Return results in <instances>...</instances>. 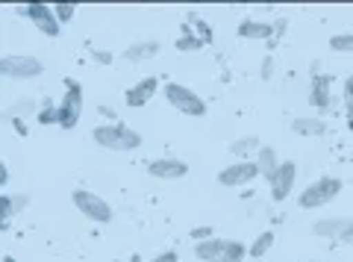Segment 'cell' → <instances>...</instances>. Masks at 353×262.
Returning <instances> with one entry per match:
<instances>
[{"label": "cell", "instance_id": "1", "mask_svg": "<svg viewBox=\"0 0 353 262\" xmlns=\"http://www.w3.org/2000/svg\"><path fill=\"white\" fill-rule=\"evenodd\" d=\"M92 139L106 150H118V154H130V150L141 148V136L132 127L112 121V124H101L92 130Z\"/></svg>", "mask_w": 353, "mask_h": 262}, {"label": "cell", "instance_id": "2", "mask_svg": "<svg viewBox=\"0 0 353 262\" xmlns=\"http://www.w3.org/2000/svg\"><path fill=\"white\" fill-rule=\"evenodd\" d=\"M341 192V180L339 177H318L315 183H309L306 189L297 198V206L301 210H321L330 201H336Z\"/></svg>", "mask_w": 353, "mask_h": 262}, {"label": "cell", "instance_id": "3", "mask_svg": "<svg viewBox=\"0 0 353 262\" xmlns=\"http://www.w3.org/2000/svg\"><path fill=\"white\" fill-rule=\"evenodd\" d=\"M0 74L6 80H36L44 74V65L39 57H27V53H6L0 57Z\"/></svg>", "mask_w": 353, "mask_h": 262}, {"label": "cell", "instance_id": "4", "mask_svg": "<svg viewBox=\"0 0 353 262\" xmlns=\"http://www.w3.org/2000/svg\"><path fill=\"white\" fill-rule=\"evenodd\" d=\"M165 97H168V103L183 115H192V118L206 115V101L197 92H192L189 85H183V83H168L165 85Z\"/></svg>", "mask_w": 353, "mask_h": 262}, {"label": "cell", "instance_id": "5", "mask_svg": "<svg viewBox=\"0 0 353 262\" xmlns=\"http://www.w3.org/2000/svg\"><path fill=\"white\" fill-rule=\"evenodd\" d=\"M80 115H83V85L77 80H65V94L59 103V127L74 130L80 124Z\"/></svg>", "mask_w": 353, "mask_h": 262}, {"label": "cell", "instance_id": "6", "mask_svg": "<svg viewBox=\"0 0 353 262\" xmlns=\"http://www.w3.org/2000/svg\"><path fill=\"white\" fill-rule=\"evenodd\" d=\"M74 206L80 210V215H85L88 221H94V224H109L112 221V206H109L101 194H94L88 189H77L74 192Z\"/></svg>", "mask_w": 353, "mask_h": 262}, {"label": "cell", "instance_id": "7", "mask_svg": "<svg viewBox=\"0 0 353 262\" xmlns=\"http://www.w3.org/2000/svg\"><path fill=\"white\" fill-rule=\"evenodd\" d=\"M312 233L321 239H333V242L353 245V218H321L312 224Z\"/></svg>", "mask_w": 353, "mask_h": 262}, {"label": "cell", "instance_id": "8", "mask_svg": "<svg viewBox=\"0 0 353 262\" xmlns=\"http://www.w3.org/2000/svg\"><path fill=\"white\" fill-rule=\"evenodd\" d=\"M259 177V168H256V162H250V159H239L233 162V165H227L224 171L218 174V183L221 185H227V189H239V185H248Z\"/></svg>", "mask_w": 353, "mask_h": 262}, {"label": "cell", "instance_id": "9", "mask_svg": "<svg viewBox=\"0 0 353 262\" xmlns=\"http://www.w3.org/2000/svg\"><path fill=\"white\" fill-rule=\"evenodd\" d=\"M294 180H297V165H294V162H289V159H283V165L277 168V174H274L271 183H268L271 185V201L283 203L292 194Z\"/></svg>", "mask_w": 353, "mask_h": 262}, {"label": "cell", "instance_id": "10", "mask_svg": "<svg viewBox=\"0 0 353 262\" xmlns=\"http://www.w3.org/2000/svg\"><path fill=\"white\" fill-rule=\"evenodd\" d=\"M148 171H150V177H157V180H180V177H185L189 174V165H185L183 159H176V157H159V159H153L150 165H148Z\"/></svg>", "mask_w": 353, "mask_h": 262}, {"label": "cell", "instance_id": "11", "mask_svg": "<svg viewBox=\"0 0 353 262\" xmlns=\"http://www.w3.org/2000/svg\"><path fill=\"white\" fill-rule=\"evenodd\" d=\"M157 89H159V77H145V80H139L136 85H132V89H127L124 101L132 109H141V106L150 103V97L157 94Z\"/></svg>", "mask_w": 353, "mask_h": 262}, {"label": "cell", "instance_id": "12", "mask_svg": "<svg viewBox=\"0 0 353 262\" xmlns=\"http://www.w3.org/2000/svg\"><path fill=\"white\" fill-rule=\"evenodd\" d=\"M239 36L241 39H253V41H271L274 39V24L259 18H245L239 24Z\"/></svg>", "mask_w": 353, "mask_h": 262}, {"label": "cell", "instance_id": "13", "mask_svg": "<svg viewBox=\"0 0 353 262\" xmlns=\"http://www.w3.org/2000/svg\"><path fill=\"white\" fill-rule=\"evenodd\" d=\"M253 162H256V168H259V177H265L271 183V177L277 174V168L283 165V159L277 157V150H274L271 145H262L256 150V157H253Z\"/></svg>", "mask_w": 353, "mask_h": 262}, {"label": "cell", "instance_id": "14", "mask_svg": "<svg viewBox=\"0 0 353 262\" xmlns=\"http://www.w3.org/2000/svg\"><path fill=\"white\" fill-rule=\"evenodd\" d=\"M227 248L230 242L224 239H209V242H197L194 245V254L201 262H224L227 259Z\"/></svg>", "mask_w": 353, "mask_h": 262}, {"label": "cell", "instance_id": "15", "mask_svg": "<svg viewBox=\"0 0 353 262\" xmlns=\"http://www.w3.org/2000/svg\"><path fill=\"white\" fill-rule=\"evenodd\" d=\"M309 101H312L315 109H330V103H333V97H330V77L327 74H315L312 77V92H309Z\"/></svg>", "mask_w": 353, "mask_h": 262}, {"label": "cell", "instance_id": "16", "mask_svg": "<svg viewBox=\"0 0 353 262\" xmlns=\"http://www.w3.org/2000/svg\"><path fill=\"white\" fill-rule=\"evenodd\" d=\"M292 133H294V136H303V139L324 136V133H327V121H324V118H312V115L294 118V121H292Z\"/></svg>", "mask_w": 353, "mask_h": 262}, {"label": "cell", "instance_id": "17", "mask_svg": "<svg viewBox=\"0 0 353 262\" xmlns=\"http://www.w3.org/2000/svg\"><path fill=\"white\" fill-rule=\"evenodd\" d=\"M159 53V41H132V45L124 50V59L127 62H145L153 59Z\"/></svg>", "mask_w": 353, "mask_h": 262}, {"label": "cell", "instance_id": "18", "mask_svg": "<svg viewBox=\"0 0 353 262\" xmlns=\"http://www.w3.org/2000/svg\"><path fill=\"white\" fill-rule=\"evenodd\" d=\"M27 203H30L27 194H15V198L12 194H3V198H0V218H3V224L12 221V215L24 210Z\"/></svg>", "mask_w": 353, "mask_h": 262}, {"label": "cell", "instance_id": "19", "mask_svg": "<svg viewBox=\"0 0 353 262\" xmlns=\"http://www.w3.org/2000/svg\"><path fill=\"white\" fill-rule=\"evenodd\" d=\"M18 12L24 15V18H30L32 24H41V21H48V18H53V6H48V3H24V6H18Z\"/></svg>", "mask_w": 353, "mask_h": 262}, {"label": "cell", "instance_id": "20", "mask_svg": "<svg viewBox=\"0 0 353 262\" xmlns=\"http://www.w3.org/2000/svg\"><path fill=\"white\" fill-rule=\"evenodd\" d=\"M271 248H274V233L271 230H262L256 239H253V245H250V259H262Z\"/></svg>", "mask_w": 353, "mask_h": 262}, {"label": "cell", "instance_id": "21", "mask_svg": "<svg viewBox=\"0 0 353 262\" xmlns=\"http://www.w3.org/2000/svg\"><path fill=\"white\" fill-rule=\"evenodd\" d=\"M262 145H259V136H245V139H239V141H233L230 145V150H233L236 157H248L250 150H259Z\"/></svg>", "mask_w": 353, "mask_h": 262}, {"label": "cell", "instance_id": "22", "mask_svg": "<svg viewBox=\"0 0 353 262\" xmlns=\"http://www.w3.org/2000/svg\"><path fill=\"white\" fill-rule=\"evenodd\" d=\"M330 50L353 53V32H336V36H330Z\"/></svg>", "mask_w": 353, "mask_h": 262}, {"label": "cell", "instance_id": "23", "mask_svg": "<svg viewBox=\"0 0 353 262\" xmlns=\"http://www.w3.org/2000/svg\"><path fill=\"white\" fill-rule=\"evenodd\" d=\"M201 48H206V45L194 36V32H183V36L176 39V50H180V53H197Z\"/></svg>", "mask_w": 353, "mask_h": 262}, {"label": "cell", "instance_id": "24", "mask_svg": "<svg viewBox=\"0 0 353 262\" xmlns=\"http://www.w3.org/2000/svg\"><path fill=\"white\" fill-rule=\"evenodd\" d=\"M192 24H194V30H197V39H201L203 45H212V41H215V30L209 27L203 18H197V15H192Z\"/></svg>", "mask_w": 353, "mask_h": 262}, {"label": "cell", "instance_id": "25", "mask_svg": "<svg viewBox=\"0 0 353 262\" xmlns=\"http://www.w3.org/2000/svg\"><path fill=\"white\" fill-rule=\"evenodd\" d=\"M53 15H57L59 24H68V21H74V15H77V6L74 3H53Z\"/></svg>", "mask_w": 353, "mask_h": 262}, {"label": "cell", "instance_id": "26", "mask_svg": "<svg viewBox=\"0 0 353 262\" xmlns=\"http://www.w3.org/2000/svg\"><path fill=\"white\" fill-rule=\"evenodd\" d=\"M39 124H59V106L44 103V106L39 109Z\"/></svg>", "mask_w": 353, "mask_h": 262}, {"label": "cell", "instance_id": "27", "mask_svg": "<svg viewBox=\"0 0 353 262\" xmlns=\"http://www.w3.org/2000/svg\"><path fill=\"white\" fill-rule=\"evenodd\" d=\"M341 97H345V109H347V118H353V74L345 77V89H341Z\"/></svg>", "mask_w": 353, "mask_h": 262}, {"label": "cell", "instance_id": "28", "mask_svg": "<svg viewBox=\"0 0 353 262\" xmlns=\"http://www.w3.org/2000/svg\"><path fill=\"white\" fill-rule=\"evenodd\" d=\"M192 239L194 242H209V239H215V233H212V227H194Z\"/></svg>", "mask_w": 353, "mask_h": 262}, {"label": "cell", "instance_id": "29", "mask_svg": "<svg viewBox=\"0 0 353 262\" xmlns=\"http://www.w3.org/2000/svg\"><path fill=\"white\" fill-rule=\"evenodd\" d=\"M94 62H101V65H112V53H109V50H94Z\"/></svg>", "mask_w": 353, "mask_h": 262}, {"label": "cell", "instance_id": "30", "mask_svg": "<svg viewBox=\"0 0 353 262\" xmlns=\"http://www.w3.org/2000/svg\"><path fill=\"white\" fill-rule=\"evenodd\" d=\"M150 262H180V256H176L174 250H165V254H159L157 259H150Z\"/></svg>", "mask_w": 353, "mask_h": 262}, {"label": "cell", "instance_id": "31", "mask_svg": "<svg viewBox=\"0 0 353 262\" xmlns=\"http://www.w3.org/2000/svg\"><path fill=\"white\" fill-rule=\"evenodd\" d=\"M271 65H274V59H271V57H268V59H265V62H262V77H265V80H268V77H271Z\"/></svg>", "mask_w": 353, "mask_h": 262}, {"label": "cell", "instance_id": "32", "mask_svg": "<svg viewBox=\"0 0 353 262\" xmlns=\"http://www.w3.org/2000/svg\"><path fill=\"white\" fill-rule=\"evenodd\" d=\"M12 127L18 130V133H21V136H27V124H24V121H21V118H12Z\"/></svg>", "mask_w": 353, "mask_h": 262}, {"label": "cell", "instance_id": "33", "mask_svg": "<svg viewBox=\"0 0 353 262\" xmlns=\"http://www.w3.org/2000/svg\"><path fill=\"white\" fill-rule=\"evenodd\" d=\"M0 185H9V165L0 168Z\"/></svg>", "mask_w": 353, "mask_h": 262}, {"label": "cell", "instance_id": "34", "mask_svg": "<svg viewBox=\"0 0 353 262\" xmlns=\"http://www.w3.org/2000/svg\"><path fill=\"white\" fill-rule=\"evenodd\" d=\"M130 262H141V256H139V254H132V259H130Z\"/></svg>", "mask_w": 353, "mask_h": 262}, {"label": "cell", "instance_id": "35", "mask_svg": "<svg viewBox=\"0 0 353 262\" xmlns=\"http://www.w3.org/2000/svg\"><path fill=\"white\" fill-rule=\"evenodd\" d=\"M347 130H350V133H353V118H347Z\"/></svg>", "mask_w": 353, "mask_h": 262}, {"label": "cell", "instance_id": "36", "mask_svg": "<svg viewBox=\"0 0 353 262\" xmlns=\"http://www.w3.org/2000/svg\"><path fill=\"white\" fill-rule=\"evenodd\" d=\"M3 262H18V259L15 256H3Z\"/></svg>", "mask_w": 353, "mask_h": 262}, {"label": "cell", "instance_id": "37", "mask_svg": "<svg viewBox=\"0 0 353 262\" xmlns=\"http://www.w3.org/2000/svg\"><path fill=\"white\" fill-rule=\"evenodd\" d=\"M309 262H324V259H309Z\"/></svg>", "mask_w": 353, "mask_h": 262}, {"label": "cell", "instance_id": "38", "mask_svg": "<svg viewBox=\"0 0 353 262\" xmlns=\"http://www.w3.org/2000/svg\"><path fill=\"white\" fill-rule=\"evenodd\" d=\"M248 262H262V259H248Z\"/></svg>", "mask_w": 353, "mask_h": 262}]
</instances>
